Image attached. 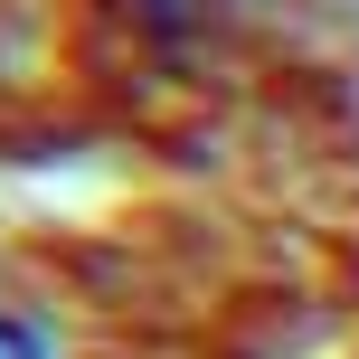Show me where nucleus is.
Segmentation results:
<instances>
[{"label":"nucleus","instance_id":"nucleus-1","mask_svg":"<svg viewBox=\"0 0 359 359\" xmlns=\"http://www.w3.org/2000/svg\"><path fill=\"white\" fill-rule=\"evenodd\" d=\"M0 359H57V341L29 322V312H10V303H0Z\"/></svg>","mask_w":359,"mask_h":359}]
</instances>
